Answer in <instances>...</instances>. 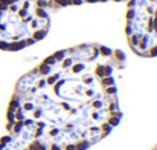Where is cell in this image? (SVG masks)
I'll return each instance as SVG.
<instances>
[{
	"mask_svg": "<svg viewBox=\"0 0 157 150\" xmlns=\"http://www.w3.org/2000/svg\"><path fill=\"white\" fill-rule=\"evenodd\" d=\"M34 15L38 18V20H43V22H49V14L43 9V8H37L34 9Z\"/></svg>",
	"mask_w": 157,
	"mask_h": 150,
	"instance_id": "obj_3",
	"label": "cell"
},
{
	"mask_svg": "<svg viewBox=\"0 0 157 150\" xmlns=\"http://www.w3.org/2000/svg\"><path fill=\"white\" fill-rule=\"evenodd\" d=\"M21 8H25V9H31V2H29V0H25V2L21 3Z\"/></svg>",
	"mask_w": 157,
	"mask_h": 150,
	"instance_id": "obj_6",
	"label": "cell"
},
{
	"mask_svg": "<svg viewBox=\"0 0 157 150\" xmlns=\"http://www.w3.org/2000/svg\"><path fill=\"white\" fill-rule=\"evenodd\" d=\"M125 54L79 45L44 58L23 75L6 110L8 135L29 150H87L121 123L117 86Z\"/></svg>",
	"mask_w": 157,
	"mask_h": 150,
	"instance_id": "obj_1",
	"label": "cell"
},
{
	"mask_svg": "<svg viewBox=\"0 0 157 150\" xmlns=\"http://www.w3.org/2000/svg\"><path fill=\"white\" fill-rule=\"evenodd\" d=\"M84 2H89V3H96V2H99V0H84Z\"/></svg>",
	"mask_w": 157,
	"mask_h": 150,
	"instance_id": "obj_9",
	"label": "cell"
},
{
	"mask_svg": "<svg viewBox=\"0 0 157 150\" xmlns=\"http://www.w3.org/2000/svg\"><path fill=\"white\" fill-rule=\"evenodd\" d=\"M29 2H37V0H29Z\"/></svg>",
	"mask_w": 157,
	"mask_h": 150,
	"instance_id": "obj_13",
	"label": "cell"
},
{
	"mask_svg": "<svg viewBox=\"0 0 157 150\" xmlns=\"http://www.w3.org/2000/svg\"><path fill=\"white\" fill-rule=\"evenodd\" d=\"M82 3H84V0H72V5H76V6H79Z\"/></svg>",
	"mask_w": 157,
	"mask_h": 150,
	"instance_id": "obj_7",
	"label": "cell"
},
{
	"mask_svg": "<svg viewBox=\"0 0 157 150\" xmlns=\"http://www.w3.org/2000/svg\"><path fill=\"white\" fill-rule=\"evenodd\" d=\"M151 150H157V144H156V146H154V147H153V149H151Z\"/></svg>",
	"mask_w": 157,
	"mask_h": 150,
	"instance_id": "obj_10",
	"label": "cell"
},
{
	"mask_svg": "<svg viewBox=\"0 0 157 150\" xmlns=\"http://www.w3.org/2000/svg\"><path fill=\"white\" fill-rule=\"evenodd\" d=\"M52 3H49L48 0H37V8H48V6H51Z\"/></svg>",
	"mask_w": 157,
	"mask_h": 150,
	"instance_id": "obj_5",
	"label": "cell"
},
{
	"mask_svg": "<svg viewBox=\"0 0 157 150\" xmlns=\"http://www.w3.org/2000/svg\"><path fill=\"white\" fill-rule=\"evenodd\" d=\"M136 6V0H128V8H134Z\"/></svg>",
	"mask_w": 157,
	"mask_h": 150,
	"instance_id": "obj_8",
	"label": "cell"
},
{
	"mask_svg": "<svg viewBox=\"0 0 157 150\" xmlns=\"http://www.w3.org/2000/svg\"><path fill=\"white\" fill-rule=\"evenodd\" d=\"M114 2H122V0H114Z\"/></svg>",
	"mask_w": 157,
	"mask_h": 150,
	"instance_id": "obj_12",
	"label": "cell"
},
{
	"mask_svg": "<svg viewBox=\"0 0 157 150\" xmlns=\"http://www.w3.org/2000/svg\"><path fill=\"white\" fill-rule=\"evenodd\" d=\"M125 17H127V23H128V22H131V20L136 17V9H134V8H128V9H127Z\"/></svg>",
	"mask_w": 157,
	"mask_h": 150,
	"instance_id": "obj_4",
	"label": "cell"
},
{
	"mask_svg": "<svg viewBox=\"0 0 157 150\" xmlns=\"http://www.w3.org/2000/svg\"><path fill=\"white\" fill-rule=\"evenodd\" d=\"M99 2H108V0H99Z\"/></svg>",
	"mask_w": 157,
	"mask_h": 150,
	"instance_id": "obj_11",
	"label": "cell"
},
{
	"mask_svg": "<svg viewBox=\"0 0 157 150\" xmlns=\"http://www.w3.org/2000/svg\"><path fill=\"white\" fill-rule=\"evenodd\" d=\"M0 150H29L21 141L11 135H5L0 138Z\"/></svg>",
	"mask_w": 157,
	"mask_h": 150,
	"instance_id": "obj_2",
	"label": "cell"
}]
</instances>
